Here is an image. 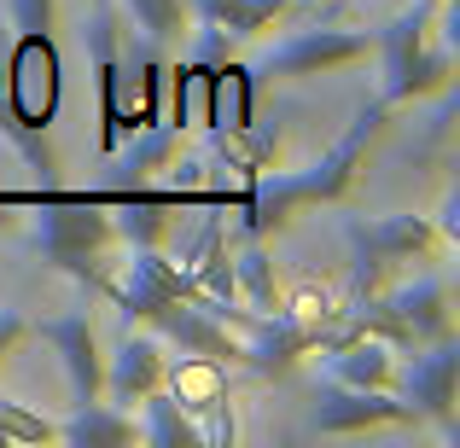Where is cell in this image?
<instances>
[{"instance_id": "6da1fadb", "label": "cell", "mask_w": 460, "mask_h": 448, "mask_svg": "<svg viewBox=\"0 0 460 448\" xmlns=\"http://www.w3.org/2000/svg\"><path fill=\"white\" fill-rule=\"evenodd\" d=\"M385 123H391V105L373 93V100L356 105L349 128L332 140V152H326V157H314V163H304V169H274V175H257L245 192H239V210H245L239 239L280 233L297 210H309V204H338L349 187H356V169L367 163V146L385 135Z\"/></svg>"}, {"instance_id": "7a4b0ae2", "label": "cell", "mask_w": 460, "mask_h": 448, "mask_svg": "<svg viewBox=\"0 0 460 448\" xmlns=\"http://www.w3.org/2000/svg\"><path fill=\"white\" fill-rule=\"evenodd\" d=\"M12 23L18 41L6 53V105H0V128L23 152L35 175H53V146L47 128L65 100V58H58L53 35V0H12Z\"/></svg>"}, {"instance_id": "3957f363", "label": "cell", "mask_w": 460, "mask_h": 448, "mask_svg": "<svg viewBox=\"0 0 460 448\" xmlns=\"http://www.w3.org/2000/svg\"><path fill=\"white\" fill-rule=\"evenodd\" d=\"M12 204H41L30 227V250L41 262H53L58 274L82 280L93 297L111 292V245H117V227L105 215L100 198H70V192H53V198H12Z\"/></svg>"}, {"instance_id": "277c9868", "label": "cell", "mask_w": 460, "mask_h": 448, "mask_svg": "<svg viewBox=\"0 0 460 448\" xmlns=\"http://www.w3.org/2000/svg\"><path fill=\"white\" fill-rule=\"evenodd\" d=\"M431 12H438V0H414L408 12H396V18L379 30V58H385L379 100L385 105H408V100H426V93L449 88L455 53H449V47H426Z\"/></svg>"}, {"instance_id": "5b68a950", "label": "cell", "mask_w": 460, "mask_h": 448, "mask_svg": "<svg viewBox=\"0 0 460 448\" xmlns=\"http://www.w3.org/2000/svg\"><path fill=\"white\" fill-rule=\"evenodd\" d=\"M344 239H349V303H361L385 285L391 262L426 257V250L438 245V227H431L426 215H379V222L349 215Z\"/></svg>"}, {"instance_id": "8992f818", "label": "cell", "mask_w": 460, "mask_h": 448, "mask_svg": "<svg viewBox=\"0 0 460 448\" xmlns=\"http://www.w3.org/2000/svg\"><path fill=\"white\" fill-rule=\"evenodd\" d=\"M88 58L100 76V152H117L128 140V117H123V30H117V6L93 0L88 6Z\"/></svg>"}, {"instance_id": "52a82bcc", "label": "cell", "mask_w": 460, "mask_h": 448, "mask_svg": "<svg viewBox=\"0 0 460 448\" xmlns=\"http://www.w3.org/2000/svg\"><path fill=\"white\" fill-rule=\"evenodd\" d=\"M309 426L321 437H356V431H373V426H420V414L391 391H361V384L326 379Z\"/></svg>"}, {"instance_id": "ba28073f", "label": "cell", "mask_w": 460, "mask_h": 448, "mask_svg": "<svg viewBox=\"0 0 460 448\" xmlns=\"http://www.w3.org/2000/svg\"><path fill=\"white\" fill-rule=\"evenodd\" d=\"M367 47H373L367 30H297L292 41H280L262 58L257 76H326V70L367 58Z\"/></svg>"}, {"instance_id": "9c48e42d", "label": "cell", "mask_w": 460, "mask_h": 448, "mask_svg": "<svg viewBox=\"0 0 460 448\" xmlns=\"http://www.w3.org/2000/svg\"><path fill=\"white\" fill-rule=\"evenodd\" d=\"M455 391H460V344L449 332V338H438V344H426V356H414V367L402 373V402L414 408L420 419H438L443 437H460Z\"/></svg>"}, {"instance_id": "30bf717a", "label": "cell", "mask_w": 460, "mask_h": 448, "mask_svg": "<svg viewBox=\"0 0 460 448\" xmlns=\"http://www.w3.org/2000/svg\"><path fill=\"white\" fill-rule=\"evenodd\" d=\"M41 344L58 349V361H65V379H70V402H100L105 391V356H100V332H93L88 314H58V321H41L30 326Z\"/></svg>"}, {"instance_id": "8fae6325", "label": "cell", "mask_w": 460, "mask_h": 448, "mask_svg": "<svg viewBox=\"0 0 460 448\" xmlns=\"http://www.w3.org/2000/svg\"><path fill=\"white\" fill-rule=\"evenodd\" d=\"M146 326L181 344V356H210V361H239V338L227 332L216 314H204L199 303H181V297H164L157 309H146Z\"/></svg>"}, {"instance_id": "7c38bea8", "label": "cell", "mask_w": 460, "mask_h": 448, "mask_svg": "<svg viewBox=\"0 0 460 448\" xmlns=\"http://www.w3.org/2000/svg\"><path fill=\"white\" fill-rule=\"evenodd\" d=\"M164 373H169L164 344H157L152 332H123V344H117L111 367H105V391H100V396H111L117 408L146 402L157 384H164Z\"/></svg>"}, {"instance_id": "4fadbf2b", "label": "cell", "mask_w": 460, "mask_h": 448, "mask_svg": "<svg viewBox=\"0 0 460 448\" xmlns=\"http://www.w3.org/2000/svg\"><path fill=\"white\" fill-rule=\"evenodd\" d=\"M181 268L192 274V285H199L210 303H222V309H234L239 303V285H234V257H227V233L216 215H204L199 233L181 245Z\"/></svg>"}, {"instance_id": "5bb4252c", "label": "cell", "mask_w": 460, "mask_h": 448, "mask_svg": "<svg viewBox=\"0 0 460 448\" xmlns=\"http://www.w3.org/2000/svg\"><path fill=\"white\" fill-rule=\"evenodd\" d=\"M257 123V70L222 58L210 76V105H204V128L210 135H239Z\"/></svg>"}, {"instance_id": "9a60e30c", "label": "cell", "mask_w": 460, "mask_h": 448, "mask_svg": "<svg viewBox=\"0 0 460 448\" xmlns=\"http://www.w3.org/2000/svg\"><path fill=\"white\" fill-rule=\"evenodd\" d=\"M135 437H140V426L117 402H76V414L58 426V443H70V448H123Z\"/></svg>"}, {"instance_id": "2e32d148", "label": "cell", "mask_w": 460, "mask_h": 448, "mask_svg": "<svg viewBox=\"0 0 460 448\" xmlns=\"http://www.w3.org/2000/svg\"><path fill=\"white\" fill-rule=\"evenodd\" d=\"M326 367H332L338 384H361V391H385L391 384V344L385 338H344L338 349H326Z\"/></svg>"}, {"instance_id": "e0dca14e", "label": "cell", "mask_w": 460, "mask_h": 448, "mask_svg": "<svg viewBox=\"0 0 460 448\" xmlns=\"http://www.w3.org/2000/svg\"><path fill=\"white\" fill-rule=\"evenodd\" d=\"M297 0H192V12H199V23H210V30H222L227 41H251L257 30H269L280 12H292Z\"/></svg>"}, {"instance_id": "ac0fdd59", "label": "cell", "mask_w": 460, "mask_h": 448, "mask_svg": "<svg viewBox=\"0 0 460 448\" xmlns=\"http://www.w3.org/2000/svg\"><path fill=\"white\" fill-rule=\"evenodd\" d=\"M140 443H152V448H199V443H204V431H199V419H192L187 408H181L175 396H169L164 384H157V391L146 396Z\"/></svg>"}, {"instance_id": "d6986e66", "label": "cell", "mask_w": 460, "mask_h": 448, "mask_svg": "<svg viewBox=\"0 0 460 448\" xmlns=\"http://www.w3.org/2000/svg\"><path fill=\"white\" fill-rule=\"evenodd\" d=\"M216 65L222 58H210V53H192L187 65L175 70V111H169V123L187 135L192 123H204V105H210V76H216Z\"/></svg>"}, {"instance_id": "ffe728a7", "label": "cell", "mask_w": 460, "mask_h": 448, "mask_svg": "<svg viewBox=\"0 0 460 448\" xmlns=\"http://www.w3.org/2000/svg\"><path fill=\"white\" fill-rule=\"evenodd\" d=\"M135 146H128V157L117 169H123L128 180H146V175H157V169L169 163V157L181 152V128L175 123H164V117H157V123H146V128H135Z\"/></svg>"}, {"instance_id": "44dd1931", "label": "cell", "mask_w": 460, "mask_h": 448, "mask_svg": "<svg viewBox=\"0 0 460 448\" xmlns=\"http://www.w3.org/2000/svg\"><path fill=\"white\" fill-rule=\"evenodd\" d=\"M234 285L251 297V309H257V314H274V309H280V285H274V257L257 245V239H245V250H239V262H234Z\"/></svg>"}, {"instance_id": "7402d4cb", "label": "cell", "mask_w": 460, "mask_h": 448, "mask_svg": "<svg viewBox=\"0 0 460 448\" xmlns=\"http://www.w3.org/2000/svg\"><path fill=\"white\" fill-rule=\"evenodd\" d=\"M53 437H58L53 419H41L23 402H6V396H0V443H53Z\"/></svg>"}, {"instance_id": "603a6c76", "label": "cell", "mask_w": 460, "mask_h": 448, "mask_svg": "<svg viewBox=\"0 0 460 448\" xmlns=\"http://www.w3.org/2000/svg\"><path fill=\"white\" fill-rule=\"evenodd\" d=\"M128 12L140 18V30H146L152 41H169V35L181 30V18L192 12V0H128Z\"/></svg>"}, {"instance_id": "cb8c5ba5", "label": "cell", "mask_w": 460, "mask_h": 448, "mask_svg": "<svg viewBox=\"0 0 460 448\" xmlns=\"http://www.w3.org/2000/svg\"><path fill=\"white\" fill-rule=\"evenodd\" d=\"M23 332H30V321H23L18 309H0V361L12 356V344H18Z\"/></svg>"}, {"instance_id": "d4e9b609", "label": "cell", "mask_w": 460, "mask_h": 448, "mask_svg": "<svg viewBox=\"0 0 460 448\" xmlns=\"http://www.w3.org/2000/svg\"><path fill=\"white\" fill-rule=\"evenodd\" d=\"M438 227H443V239H455V233H460V198L443 204V222H438Z\"/></svg>"}, {"instance_id": "484cf974", "label": "cell", "mask_w": 460, "mask_h": 448, "mask_svg": "<svg viewBox=\"0 0 460 448\" xmlns=\"http://www.w3.org/2000/svg\"><path fill=\"white\" fill-rule=\"evenodd\" d=\"M0 105H6V47H0Z\"/></svg>"}, {"instance_id": "4316f807", "label": "cell", "mask_w": 460, "mask_h": 448, "mask_svg": "<svg viewBox=\"0 0 460 448\" xmlns=\"http://www.w3.org/2000/svg\"><path fill=\"white\" fill-rule=\"evenodd\" d=\"M297 6H304V0H297Z\"/></svg>"}, {"instance_id": "83f0119b", "label": "cell", "mask_w": 460, "mask_h": 448, "mask_svg": "<svg viewBox=\"0 0 460 448\" xmlns=\"http://www.w3.org/2000/svg\"><path fill=\"white\" fill-rule=\"evenodd\" d=\"M438 6H443V0H438Z\"/></svg>"}]
</instances>
